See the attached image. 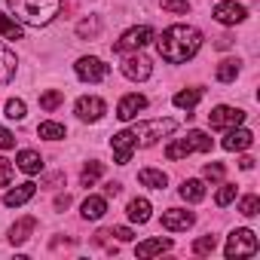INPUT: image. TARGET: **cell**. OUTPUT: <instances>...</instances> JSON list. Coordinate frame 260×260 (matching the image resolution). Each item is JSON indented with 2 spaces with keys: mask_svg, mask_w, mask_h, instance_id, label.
Listing matches in <instances>:
<instances>
[{
  "mask_svg": "<svg viewBox=\"0 0 260 260\" xmlns=\"http://www.w3.org/2000/svg\"><path fill=\"white\" fill-rule=\"evenodd\" d=\"M202 46V34L190 25H172L162 31V37L156 40V49L159 55L169 61V64H184L190 61Z\"/></svg>",
  "mask_w": 260,
  "mask_h": 260,
  "instance_id": "6da1fadb",
  "label": "cell"
},
{
  "mask_svg": "<svg viewBox=\"0 0 260 260\" xmlns=\"http://www.w3.org/2000/svg\"><path fill=\"white\" fill-rule=\"evenodd\" d=\"M7 4L16 13L13 19H19L25 25H34V28L49 25L61 13V0H7Z\"/></svg>",
  "mask_w": 260,
  "mask_h": 260,
  "instance_id": "7a4b0ae2",
  "label": "cell"
},
{
  "mask_svg": "<svg viewBox=\"0 0 260 260\" xmlns=\"http://www.w3.org/2000/svg\"><path fill=\"white\" fill-rule=\"evenodd\" d=\"M211 147H214L211 138H208L205 132H199V128H193V132H187V138H175V141L166 147V159L178 162V159H184V156H190V153H208Z\"/></svg>",
  "mask_w": 260,
  "mask_h": 260,
  "instance_id": "3957f363",
  "label": "cell"
},
{
  "mask_svg": "<svg viewBox=\"0 0 260 260\" xmlns=\"http://www.w3.org/2000/svg\"><path fill=\"white\" fill-rule=\"evenodd\" d=\"M175 128H178L175 119H147V122H138V125H132L135 147H153L159 138H169Z\"/></svg>",
  "mask_w": 260,
  "mask_h": 260,
  "instance_id": "277c9868",
  "label": "cell"
},
{
  "mask_svg": "<svg viewBox=\"0 0 260 260\" xmlns=\"http://www.w3.org/2000/svg\"><path fill=\"white\" fill-rule=\"evenodd\" d=\"M226 260H242V257H254L257 254V236L251 230H233L230 239H226V248H223Z\"/></svg>",
  "mask_w": 260,
  "mask_h": 260,
  "instance_id": "5b68a950",
  "label": "cell"
},
{
  "mask_svg": "<svg viewBox=\"0 0 260 260\" xmlns=\"http://www.w3.org/2000/svg\"><path fill=\"white\" fill-rule=\"evenodd\" d=\"M150 40H153V28H150V25L128 28V31H125V34L113 43V52H141Z\"/></svg>",
  "mask_w": 260,
  "mask_h": 260,
  "instance_id": "8992f818",
  "label": "cell"
},
{
  "mask_svg": "<svg viewBox=\"0 0 260 260\" xmlns=\"http://www.w3.org/2000/svg\"><path fill=\"white\" fill-rule=\"evenodd\" d=\"M74 71H77V77H80L83 83H101V80H107L110 64H104V61L95 58V55H83V58H77Z\"/></svg>",
  "mask_w": 260,
  "mask_h": 260,
  "instance_id": "52a82bcc",
  "label": "cell"
},
{
  "mask_svg": "<svg viewBox=\"0 0 260 260\" xmlns=\"http://www.w3.org/2000/svg\"><path fill=\"white\" fill-rule=\"evenodd\" d=\"M150 74H153V64H150V58L141 55V52H132V55L122 61V77L132 80V83H144Z\"/></svg>",
  "mask_w": 260,
  "mask_h": 260,
  "instance_id": "ba28073f",
  "label": "cell"
},
{
  "mask_svg": "<svg viewBox=\"0 0 260 260\" xmlns=\"http://www.w3.org/2000/svg\"><path fill=\"white\" fill-rule=\"evenodd\" d=\"M110 147H113L116 166H128V162H132V153H135V135H132V128H122V132H116V135L110 138Z\"/></svg>",
  "mask_w": 260,
  "mask_h": 260,
  "instance_id": "9c48e42d",
  "label": "cell"
},
{
  "mask_svg": "<svg viewBox=\"0 0 260 260\" xmlns=\"http://www.w3.org/2000/svg\"><path fill=\"white\" fill-rule=\"evenodd\" d=\"M245 122V113L239 107H230V104H220L208 113V125L211 128H233V125H242Z\"/></svg>",
  "mask_w": 260,
  "mask_h": 260,
  "instance_id": "30bf717a",
  "label": "cell"
},
{
  "mask_svg": "<svg viewBox=\"0 0 260 260\" xmlns=\"http://www.w3.org/2000/svg\"><path fill=\"white\" fill-rule=\"evenodd\" d=\"M211 16H214V22H220V25H239V22L248 19V10H245L242 4L223 0V4H217V7L211 10Z\"/></svg>",
  "mask_w": 260,
  "mask_h": 260,
  "instance_id": "8fae6325",
  "label": "cell"
},
{
  "mask_svg": "<svg viewBox=\"0 0 260 260\" xmlns=\"http://www.w3.org/2000/svg\"><path fill=\"white\" fill-rule=\"evenodd\" d=\"M77 116L83 119V122H98L101 116H104V110H107V104L98 98V95H83L80 101H77Z\"/></svg>",
  "mask_w": 260,
  "mask_h": 260,
  "instance_id": "7c38bea8",
  "label": "cell"
},
{
  "mask_svg": "<svg viewBox=\"0 0 260 260\" xmlns=\"http://www.w3.org/2000/svg\"><path fill=\"white\" fill-rule=\"evenodd\" d=\"M144 107H147V98H144V95H138V92L122 95V98H119V104H116V116H119L122 122H128V119H135Z\"/></svg>",
  "mask_w": 260,
  "mask_h": 260,
  "instance_id": "4fadbf2b",
  "label": "cell"
},
{
  "mask_svg": "<svg viewBox=\"0 0 260 260\" xmlns=\"http://www.w3.org/2000/svg\"><path fill=\"white\" fill-rule=\"evenodd\" d=\"M196 223V214L193 211H184V208H169L162 214V230H172V233H181V230H190Z\"/></svg>",
  "mask_w": 260,
  "mask_h": 260,
  "instance_id": "5bb4252c",
  "label": "cell"
},
{
  "mask_svg": "<svg viewBox=\"0 0 260 260\" xmlns=\"http://www.w3.org/2000/svg\"><path fill=\"white\" fill-rule=\"evenodd\" d=\"M251 144H254V135L248 132V128H239V125H233L230 132H226V138H223V150H230V153L248 150Z\"/></svg>",
  "mask_w": 260,
  "mask_h": 260,
  "instance_id": "9a60e30c",
  "label": "cell"
},
{
  "mask_svg": "<svg viewBox=\"0 0 260 260\" xmlns=\"http://www.w3.org/2000/svg\"><path fill=\"white\" fill-rule=\"evenodd\" d=\"M34 193H37V184H34V181H25V184L13 187V190L4 196V205H7V208H19V205L31 202V196H34Z\"/></svg>",
  "mask_w": 260,
  "mask_h": 260,
  "instance_id": "2e32d148",
  "label": "cell"
},
{
  "mask_svg": "<svg viewBox=\"0 0 260 260\" xmlns=\"http://www.w3.org/2000/svg\"><path fill=\"white\" fill-rule=\"evenodd\" d=\"M104 211H107V199H104V196H86L83 205H80L83 220H101Z\"/></svg>",
  "mask_w": 260,
  "mask_h": 260,
  "instance_id": "e0dca14e",
  "label": "cell"
},
{
  "mask_svg": "<svg viewBox=\"0 0 260 260\" xmlns=\"http://www.w3.org/2000/svg\"><path fill=\"white\" fill-rule=\"evenodd\" d=\"M34 230H37V217H22V220H16V223L10 226V242H13V245H25Z\"/></svg>",
  "mask_w": 260,
  "mask_h": 260,
  "instance_id": "ac0fdd59",
  "label": "cell"
},
{
  "mask_svg": "<svg viewBox=\"0 0 260 260\" xmlns=\"http://www.w3.org/2000/svg\"><path fill=\"white\" fill-rule=\"evenodd\" d=\"M16 52H10L4 43H0V86H7L13 77H16Z\"/></svg>",
  "mask_w": 260,
  "mask_h": 260,
  "instance_id": "d6986e66",
  "label": "cell"
},
{
  "mask_svg": "<svg viewBox=\"0 0 260 260\" xmlns=\"http://www.w3.org/2000/svg\"><path fill=\"white\" fill-rule=\"evenodd\" d=\"M16 166H19L25 175H40V172H43V159H40L37 150H22V153L16 156Z\"/></svg>",
  "mask_w": 260,
  "mask_h": 260,
  "instance_id": "ffe728a7",
  "label": "cell"
},
{
  "mask_svg": "<svg viewBox=\"0 0 260 260\" xmlns=\"http://www.w3.org/2000/svg\"><path fill=\"white\" fill-rule=\"evenodd\" d=\"M125 214H128L132 223H147L150 220V202L147 199H132L128 208H125Z\"/></svg>",
  "mask_w": 260,
  "mask_h": 260,
  "instance_id": "44dd1931",
  "label": "cell"
},
{
  "mask_svg": "<svg viewBox=\"0 0 260 260\" xmlns=\"http://www.w3.org/2000/svg\"><path fill=\"white\" fill-rule=\"evenodd\" d=\"M138 181L144 187H150V190H166V184H169L166 172H159V169H141L138 172Z\"/></svg>",
  "mask_w": 260,
  "mask_h": 260,
  "instance_id": "7402d4cb",
  "label": "cell"
},
{
  "mask_svg": "<svg viewBox=\"0 0 260 260\" xmlns=\"http://www.w3.org/2000/svg\"><path fill=\"white\" fill-rule=\"evenodd\" d=\"M181 199H184V202H202V199H205V184H202L199 178L184 181V184H181Z\"/></svg>",
  "mask_w": 260,
  "mask_h": 260,
  "instance_id": "603a6c76",
  "label": "cell"
},
{
  "mask_svg": "<svg viewBox=\"0 0 260 260\" xmlns=\"http://www.w3.org/2000/svg\"><path fill=\"white\" fill-rule=\"evenodd\" d=\"M172 248V239H147V242H141L138 248H135V254L138 257H153V254H162V251H169Z\"/></svg>",
  "mask_w": 260,
  "mask_h": 260,
  "instance_id": "cb8c5ba5",
  "label": "cell"
},
{
  "mask_svg": "<svg viewBox=\"0 0 260 260\" xmlns=\"http://www.w3.org/2000/svg\"><path fill=\"white\" fill-rule=\"evenodd\" d=\"M0 34H4L7 40H25L22 25H19L13 16H7V13H0Z\"/></svg>",
  "mask_w": 260,
  "mask_h": 260,
  "instance_id": "d4e9b609",
  "label": "cell"
},
{
  "mask_svg": "<svg viewBox=\"0 0 260 260\" xmlns=\"http://www.w3.org/2000/svg\"><path fill=\"white\" fill-rule=\"evenodd\" d=\"M199 98H202V89H181L172 101H175V107H181V110H193V107L199 104Z\"/></svg>",
  "mask_w": 260,
  "mask_h": 260,
  "instance_id": "484cf974",
  "label": "cell"
},
{
  "mask_svg": "<svg viewBox=\"0 0 260 260\" xmlns=\"http://www.w3.org/2000/svg\"><path fill=\"white\" fill-rule=\"evenodd\" d=\"M214 77H217V83H233V80L239 77V61H236V58H223V61L217 64Z\"/></svg>",
  "mask_w": 260,
  "mask_h": 260,
  "instance_id": "4316f807",
  "label": "cell"
},
{
  "mask_svg": "<svg viewBox=\"0 0 260 260\" xmlns=\"http://www.w3.org/2000/svg\"><path fill=\"white\" fill-rule=\"evenodd\" d=\"M104 175V162H98V159H92V162H86V169L80 172V184L83 187H95V181Z\"/></svg>",
  "mask_w": 260,
  "mask_h": 260,
  "instance_id": "83f0119b",
  "label": "cell"
},
{
  "mask_svg": "<svg viewBox=\"0 0 260 260\" xmlns=\"http://www.w3.org/2000/svg\"><path fill=\"white\" fill-rule=\"evenodd\" d=\"M37 135L46 138V141H61V138L68 135V128H64L61 122H40V125H37Z\"/></svg>",
  "mask_w": 260,
  "mask_h": 260,
  "instance_id": "f1b7e54d",
  "label": "cell"
},
{
  "mask_svg": "<svg viewBox=\"0 0 260 260\" xmlns=\"http://www.w3.org/2000/svg\"><path fill=\"white\" fill-rule=\"evenodd\" d=\"M61 104H64V89H49V92L40 95V107L43 110H55Z\"/></svg>",
  "mask_w": 260,
  "mask_h": 260,
  "instance_id": "f546056e",
  "label": "cell"
},
{
  "mask_svg": "<svg viewBox=\"0 0 260 260\" xmlns=\"http://www.w3.org/2000/svg\"><path fill=\"white\" fill-rule=\"evenodd\" d=\"M214 248H217V236H211V233L193 242V254H211Z\"/></svg>",
  "mask_w": 260,
  "mask_h": 260,
  "instance_id": "4dcf8cb0",
  "label": "cell"
},
{
  "mask_svg": "<svg viewBox=\"0 0 260 260\" xmlns=\"http://www.w3.org/2000/svg\"><path fill=\"white\" fill-rule=\"evenodd\" d=\"M233 199H236V184H223V187L217 190V196H214L217 208H226V205H230Z\"/></svg>",
  "mask_w": 260,
  "mask_h": 260,
  "instance_id": "1f68e13d",
  "label": "cell"
},
{
  "mask_svg": "<svg viewBox=\"0 0 260 260\" xmlns=\"http://www.w3.org/2000/svg\"><path fill=\"white\" fill-rule=\"evenodd\" d=\"M7 116L10 119H25V101L22 98H10L7 101Z\"/></svg>",
  "mask_w": 260,
  "mask_h": 260,
  "instance_id": "d6a6232c",
  "label": "cell"
},
{
  "mask_svg": "<svg viewBox=\"0 0 260 260\" xmlns=\"http://www.w3.org/2000/svg\"><path fill=\"white\" fill-rule=\"evenodd\" d=\"M257 208H260V199H257V196H245V199L239 202V214H245V217H254Z\"/></svg>",
  "mask_w": 260,
  "mask_h": 260,
  "instance_id": "836d02e7",
  "label": "cell"
},
{
  "mask_svg": "<svg viewBox=\"0 0 260 260\" xmlns=\"http://www.w3.org/2000/svg\"><path fill=\"white\" fill-rule=\"evenodd\" d=\"M159 7H162L166 13H181V16L190 13V4H187V0H162Z\"/></svg>",
  "mask_w": 260,
  "mask_h": 260,
  "instance_id": "e575fe53",
  "label": "cell"
},
{
  "mask_svg": "<svg viewBox=\"0 0 260 260\" xmlns=\"http://www.w3.org/2000/svg\"><path fill=\"white\" fill-rule=\"evenodd\" d=\"M202 175H205V181L217 184V181H223V166H220V162H208V166L202 169Z\"/></svg>",
  "mask_w": 260,
  "mask_h": 260,
  "instance_id": "d590c367",
  "label": "cell"
},
{
  "mask_svg": "<svg viewBox=\"0 0 260 260\" xmlns=\"http://www.w3.org/2000/svg\"><path fill=\"white\" fill-rule=\"evenodd\" d=\"M13 184V162L7 156H0V187H10Z\"/></svg>",
  "mask_w": 260,
  "mask_h": 260,
  "instance_id": "8d00e7d4",
  "label": "cell"
},
{
  "mask_svg": "<svg viewBox=\"0 0 260 260\" xmlns=\"http://www.w3.org/2000/svg\"><path fill=\"white\" fill-rule=\"evenodd\" d=\"M77 34L86 40V37H95L98 34V19H86V22H80L77 25Z\"/></svg>",
  "mask_w": 260,
  "mask_h": 260,
  "instance_id": "74e56055",
  "label": "cell"
},
{
  "mask_svg": "<svg viewBox=\"0 0 260 260\" xmlns=\"http://www.w3.org/2000/svg\"><path fill=\"white\" fill-rule=\"evenodd\" d=\"M13 147H16V135L0 125V150H13Z\"/></svg>",
  "mask_w": 260,
  "mask_h": 260,
  "instance_id": "f35d334b",
  "label": "cell"
},
{
  "mask_svg": "<svg viewBox=\"0 0 260 260\" xmlns=\"http://www.w3.org/2000/svg\"><path fill=\"white\" fill-rule=\"evenodd\" d=\"M110 236H116L119 242H132V239H135V233L128 230V226H113V230H110Z\"/></svg>",
  "mask_w": 260,
  "mask_h": 260,
  "instance_id": "ab89813d",
  "label": "cell"
},
{
  "mask_svg": "<svg viewBox=\"0 0 260 260\" xmlns=\"http://www.w3.org/2000/svg\"><path fill=\"white\" fill-rule=\"evenodd\" d=\"M64 208H71V196L64 193V196H55V211H64Z\"/></svg>",
  "mask_w": 260,
  "mask_h": 260,
  "instance_id": "60d3db41",
  "label": "cell"
},
{
  "mask_svg": "<svg viewBox=\"0 0 260 260\" xmlns=\"http://www.w3.org/2000/svg\"><path fill=\"white\" fill-rule=\"evenodd\" d=\"M119 190H122V187H119L116 181H107V184H104V196H116Z\"/></svg>",
  "mask_w": 260,
  "mask_h": 260,
  "instance_id": "b9f144b4",
  "label": "cell"
},
{
  "mask_svg": "<svg viewBox=\"0 0 260 260\" xmlns=\"http://www.w3.org/2000/svg\"><path fill=\"white\" fill-rule=\"evenodd\" d=\"M239 169H242V172H251V169H254V159H251V156H242V159H239Z\"/></svg>",
  "mask_w": 260,
  "mask_h": 260,
  "instance_id": "7bdbcfd3",
  "label": "cell"
},
{
  "mask_svg": "<svg viewBox=\"0 0 260 260\" xmlns=\"http://www.w3.org/2000/svg\"><path fill=\"white\" fill-rule=\"evenodd\" d=\"M214 46H217V49H226V46H233V37H220Z\"/></svg>",
  "mask_w": 260,
  "mask_h": 260,
  "instance_id": "ee69618b",
  "label": "cell"
}]
</instances>
